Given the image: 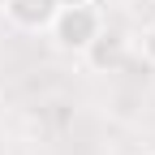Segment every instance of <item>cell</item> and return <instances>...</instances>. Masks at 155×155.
Here are the masks:
<instances>
[{"mask_svg":"<svg viewBox=\"0 0 155 155\" xmlns=\"http://www.w3.org/2000/svg\"><path fill=\"white\" fill-rule=\"evenodd\" d=\"M48 30H52V43L61 48V52L82 56V52L95 43V35L104 30V17H99L95 5H61V9L52 13Z\"/></svg>","mask_w":155,"mask_h":155,"instance_id":"6da1fadb","label":"cell"},{"mask_svg":"<svg viewBox=\"0 0 155 155\" xmlns=\"http://www.w3.org/2000/svg\"><path fill=\"white\" fill-rule=\"evenodd\" d=\"M0 9H5V17L17 30H48L61 0H0Z\"/></svg>","mask_w":155,"mask_h":155,"instance_id":"7a4b0ae2","label":"cell"},{"mask_svg":"<svg viewBox=\"0 0 155 155\" xmlns=\"http://www.w3.org/2000/svg\"><path fill=\"white\" fill-rule=\"evenodd\" d=\"M86 56V61H91V69H108V65H116V61H121V56H125V39L121 35H95V43L82 52Z\"/></svg>","mask_w":155,"mask_h":155,"instance_id":"3957f363","label":"cell"},{"mask_svg":"<svg viewBox=\"0 0 155 155\" xmlns=\"http://www.w3.org/2000/svg\"><path fill=\"white\" fill-rule=\"evenodd\" d=\"M142 56H147L151 65H155V22H151V26L142 30Z\"/></svg>","mask_w":155,"mask_h":155,"instance_id":"277c9868","label":"cell"},{"mask_svg":"<svg viewBox=\"0 0 155 155\" xmlns=\"http://www.w3.org/2000/svg\"><path fill=\"white\" fill-rule=\"evenodd\" d=\"M61 5H95V0H61Z\"/></svg>","mask_w":155,"mask_h":155,"instance_id":"5b68a950","label":"cell"},{"mask_svg":"<svg viewBox=\"0 0 155 155\" xmlns=\"http://www.w3.org/2000/svg\"><path fill=\"white\" fill-rule=\"evenodd\" d=\"M151 155H155V151H151Z\"/></svg>","mask_w":155,"mask_h":155,"instance_id":"8992f818","label":"cell"}]
</instances>
